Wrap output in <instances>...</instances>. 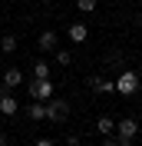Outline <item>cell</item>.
Returning <instances> with one entry per match:
<instances>
[{
  "label": "cell",
  "mask_w": 142,
  "mask_h": 146,
  "mask_svg": "<svg viewBox=\"0 0 142 146\" xmlns=\"http://www.w3.org/2000/svg\"><path fill=\"white\" fill-rule=\"evenodd\" d=\"M139 86H142V80H139L135 70H122L119 76H116V93H119V96H135Z\"/></svg>",
  "instance_id": "obj_1"
},
{
  "label": "cell",
  "mask_w": 142,
  "mask_h": 146,
  "mask_svg": "<svg viewBox=\"0 0 142 146\" xmlns=\"http://www.w3.org/2000/svg\"><path fill=\"white\" fill-rule=\"evenodd\" d=\"M135 133H139V119H135V116H122L119 123H116V136H119V143H122V146L132 143Z\"/></svg>",
  "instance_id": "obj_2"
},
{
  "label": "cell",
  "mask_w": 142,
  "mask_h": 146,
  "mask_svg": "<svg viewBox=\"0 0 142 146\" xmlns=\"http://www.w3.org/2000/svg\"><path fill=\"white\" fill-rule=\"evenodd\" d=\"M46 119H50V123H66V119H70V103L50 96V100H46Z\"/></svg>",
  "instance_id": "obj_3"
},
{
  "label": "cell",
  "mask_w": 142,
  "mask_h": 146,
  "mask_svg": "<svg viewBox=\"0 0 142 146\" xmlns=\"http://www.w3.org/2000/svg\"><path fill=\"white\" fill-rule=\"evenodd\" d=\"M27 90H30V96H33V100L46 103L50 96H53V83H50V80H33V83L27 86Z\"/></svg>",
  "instance_id": "obj_4"
},
{
  "label": "cell",
  "mask_w": 142,
  "mask_h": 146,
  "mask_svg": "<svg viewBox=\"0 0 142 146\" xmlns=\"http://www.w3.org/2000/svg\"><path fill=\"white\" fill-rule=\"evenodd\" d=\"M20 113V103L13 100V93L0 90V116H17Z\"/></svg>",
  "instance_id": "obj_5"
},
{
  "label": "cell",
  "mask_w": 142,
  "mask_h": 146,
  "mask_svg": "<svg viewBox=\"0 0 142 146\" xmlns=\"http://www.w3.org/2000/svg\"><path fill=\"white\" fill-rule=\"evenodd\" d=\"M36 43H40V50H43V53H53L56 46H60V33H56V30H43Z\"/></svg>",
  "instance_id": "obj_6"
},
{
  "label": "cell",
  "mask_w": 142,
  "mask_h": 146,
  "mask_svg": "<svg viewBox=\"0 0 142 146\" xmlns=\"http://www.w3.org/2000/svg\"><path fill=\"white\" fill-rule=\"evenodd\" d=\"M86 83H89L93 93H116V80H103V76H96V73H93Z\"/></svg>",
  "instance_id": "obj_7"
},
{
  "label": "cell",
  "mask_w": 142,
  "mask_h": 146,
  "mask_svg": "<svg viewBox=\"0 0 142 146\" xmlns=\"http://www.w3.org/2000/svg\"><path fill=\"white\" fill-rule=\"evenodd\" d=\"M66 36H70V43H86V40H89V27H86V23H70Z\"/></svg>",
  "instance_id": "obj_8"
},
{
  "label": "cell",
  "mask_w": 142,
  "mask_h": 146,
  "mask_svg": "<svg viewBox=\"0 0 142 146\" xmlns=\"http://www.w3.org/2000/svg\"><path fill=\"white\" fill-rule=\"evenodd\" d=\"M27 116L33 119V123H40V119H46V103H40V100H33L27 106Z\"/></svg>",
  "instance_id": "obj_9"
},
{
  "label": "cell",
  "mask_w": 142,
  "mask_h": 146,
  "mask_svg": "<svg viewBox=\"0 0 142 146\" xmlns=\"http://www.w3.org/2000/svg\"><path fill=\"white\" fill-rule=\"evenodd\" d=\"M20 83H23V73H20L17 66H10V70L3 73V90H7V86L13 90V86H20Z\"/></svg>",
  "instance_id": "obj_10"
},
{
  "label": "cell",
  "mask_w": 142,
  "mask_h": 146,
  "mask_svg": "<svg viewBox=\"0 0 142 146\" xmlns=\"http://www.w3.org/2000/svg\"><path fill=\"white\" fill-rule=\"evenodd\" d=\"M96 129L103 133V136H112V133H116V119H112V116H99Z\"/></svg>",
  "instance_id": "obj_11"
},
{
  "label": "cell",
  "mask_w": 142,
  "mask_h": 146,
  "mask_svg": "<svg viewBox=\"0 0 142 146\" xmlns=\"http://www.w3.org/2000/svg\"><path fill=\"white\" fill-rule=\"evenodd\" d=\"M53 60H56L60 66H70V63H73V50H63V46H56V50H53Z\"/></svg>",
  "instance_id": "obj_12"
},
{
  "label": "cell",
  "mask_w": 142,
  "mask_h": 146,
  "mask_svg": "<svg viewBox=\"0 0 142 146\" xmlns=\"http://www.w3.org/2000/svg\"><path fill=\"white\" fill-rule=\"evenodd\" d=\"M0 50H3V53H13V50H17V36L3 33V36H0Z\"/></svg>",
  "instance_id": "obj_13"
},
{
  "label": "cell",
  "mask_w": 142,
  "mask_h": 146,
  "mask_svg": "<svg viewBox=\"0 0 142 146\" xmlns=\"http://www.w3.org/2000/svg\"><path fill=\"white\" fill-rule=\"evenodd\" d=\"M33 80H50V66H46L43 60H36V63H33Z\"/></svg>",
  "instance_id": "obj_14"
},
{
  "label": "cell",
  "mask_w": 142,
  "mask_h": 146,
  "mask_svg": "<svg viewBox=\"0 0 142 146\" xmlns=\"http://www.w3.org/2000/svg\"><path fill=\"white\" fill-rule=\"evenodd\" d=\"M76 10L80 13H93L96 10V0H76Z\"/></svg>",
  "instance_id": "obj_15"
},
{
  "label": "cell",
  "mask_w": 142,
  "mask_h": 146,
  "mask_svg": "<svg viewBox=\"0 0 142 146\" xmlns=\"http://www.w3.org/2000/svg\"><path fill=\"white\" fill-rule=\"evenodd\" d=\"M63 146H80V136H66V139H63Z\"/></svg>",
  "instance_id": "obj_16"
},
{
  "label": "cell",
  "mask_w": 142,
  "mask_h": 146,
  "mask_svg": "<svg viewBox=\"0 0 142 146\" xmlns=\"http://www.w3.org/2000/svg\"><path fill=\"white\" fill-rule=\"evenodd\" d=\"M103 146H122V143H119L116 136H109V139H103Z\"/></svg>",
  "instance_id": "obj_17"
},
{
  "label": "cell",
  "mask_w": 142,
  "mask_h": 146,
  "mask_svg": "<svg viewBox=\"0 0 142 146\" xmlns=\"http://www.w3.org/2000/svg\"><path fill=\"white\" fill-rule=\"evenodd\" d=\"M36 146H56L53 139H36Z\"/></svg>",
  "instance_id": "obj_18"
},
{
  "label": "cell",
  "mask_w": 142,
  "mask_h": 146,
  "mask_svg": "<svg viewBox=\"0 0 142 146\" xmlns=\"http://www.w3.org/2000/svg\"><path fill=\"white\" fill-rule=\"evenodd\" d=\"M0 146H7V133H0Z\"/></svg>",
  "instance_id": "obj_19"
},
{
  "label": "cell",
  "mask_w": 142,
  "mask_h": 146,
  "mask_svg": "<svg viewBox=\"0 0 142 146\" xmlns=\"http://www.w3.org/2000/svg\"><path fill=\"white\" fill-rule=\"evenodd\" d=\"M135 23H139V27H142V10H139V13H135Z\"/></svg>",
  "instance_id": "obj_20"
}]
</instances>
